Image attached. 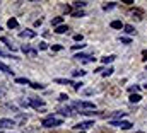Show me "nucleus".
Listing matches in <instances>:
<instances>
[{"instance_id":"nucleus-35","label":"nucleus","mask_w":147,"mask_h":133,"mask_svg":"<svg viewBox=\"0 0 147 133\" xmlns=\"http://www.w3.org/2000/svg\"><path fill=\"white\" fill-rule=\"evenodd\" d=\"M67 99H69L67 94H60V101H67Z\"/></svg>"},{"instance_id":"nucleus-20","label":"nucleus","mask_w":147,"mask_h":133,"mask_svg":"<svg viewBox=\"0 0 147 133\" xmlns=\"http://www.w3.org/2000/svg\"><path fill=\"white\" fill-rule=\"evenodd\" d=\"M60 113H62L63 116H70V114H74L72 107H62V109H60Z\"/></svg>"},{"instance_id":"nucleus-22","label":"nucleus","mask_w":147,"mask_h":133,"mask_svg":"<svg viewBox=\"0 0 147 133\" xmlns=\"http://www.w3.org/2000/svg\"><path fill=\"white\" fill-rule=\"evenodd\" d=\"M113 72H115V68H113V66H108L106 70H103V73H101V75H103V77H110Z\"/></svg>"},{"instance_id":"nucleus-43","label":"nucleus","mask_w":147,"mask_h":133,"mask_svg":"<svg viewBox=\"0 0 147 133\" xmlns=\"http://www.w3.org/2000/svg\"><path fill=\"white\" fill-rule=\"evenodd\" d=\"M0 31H2V28H0Z\"/></svg>"},{"instance_id":"nucleus-21","label":"nucleus","mask_w":147,"mask_h":133,"mask_svg":"<svg viewBox=\"0 0 147 133\" xmlns=\"http://www.w3.org/2000/svg\"><path fill=\"white\" fill-rule=\"evenodd\" d=\"M113 7H116V2H106V3L103 5V10H111Z\"/></svg>"},{"instance_id":"nucleus-29","label":"nucleus","mask_w":147,"mask_h":133,"mask_svg":"<svg viewBox=\"0 0 147 133\" xmlns=\"http://www.w3.org/2000/svg\"><path fill=\"white\" fill-rule=\"evenodd\" d=\"M0 56H2V58H17L16 55H9V53H5V51H2V50H0Z\"/></svg>"},{"instance_id":"nucleus-19","label":"nucleus","mask_w":147,"mask_h":133,"mask_svg":"<svg viewBox=\"0 0 147 133\" xmlns=\"http://www.w3.org/2000/svg\"><path fill=\"white\" fill-rule=\"evenodd\" d=\"M16 82H17V84H26V85H31L29 79H26V77H17V79H16Z\"/></svg>"},{"instance_id":"nucleus-8","label":"nucleus","mask_w":147,"mask_h":133,"mask_svg":"<svg viewBox=\"0 0 147 133\" xmlns=\"http://www.w3.org/2000/svg\"><path fill=\"white\" fill-rule=\"evenodd\" d=\"M21 38H36V31H33V29H24V31L21 33Z\"/></svg>"},{"instance_id":"nucleus-24","label":"nucleus","mask_w":147,"mask_h":133,"mask_svg":"<svg viewBox=\"0 0 147 133\" xmlns=\"http://www.w3.org/2000/svg\"><path fill=\"white\" fill-rule=\"evenodd\" d=\"M140 99H142V97H140V94H130V102H134V104H135V102H139Z\"/></svg>"},{"instance_id":"nucleus-13","label":"nucleus","mask_w":147,"mask_h":133,"mask_svg":"<svg viewBox=\"0 0 147 133\" xmlns=\"http://www.w3.org/2000/svg\"><path fill=\"white\" fill-rule=\"evenodd\" d=\"M127 116V113H123V111H116V113H111V118L113 120H120V118H125Z\"/></svg>"},{"instance_id":"nucleus-6","label":"nucleus","mask_w":147,"mask_h":133,"mask_svg":"<svg viewBox=\"0 0 147 133\" xmlns=\"http://www.w3.org/2000/svg\"><path fill=\"white\" fill-rule=\"evenodd\" d=\"M14 125H16L14 120H9V118H2V120H0V128H10V126H14Z\"/></svg>"},{"instance_id":"nucleus-42","label":"nucleus","mask_w":147,"mask_h":133,"mask_svg":"<svg viewBox=\"0 0 147 133\" xmlns=\"http://www.w3.org/2000/svg\"><path fill=\"white\" fill-rule=\"evenodd\" d=\"M80 133H86V132H80Z\"/></svg>"},{"instance_id":"nucleus-2","label":"nucleus","mask_w":147,"mask_h":133,"mask_svg":"<svg viewBox=\"0 0 147 133\" xmlns=\"http://www.w3.org/2000/svg\"><path fill=\"white\" fill-rule=\"evenodd\" d=\"M74 107L84 109V111H96V106H94V102H91V101H79V102H74Z\"/></svg>"},{"instance_id":"nucleus-28","label":"nucleus","mask_w":147,"mask_h":133,"mask_svg":"<svg viewBox=\"0 0 147 133\" xmlns=\"http://www.w3.org/2000/svg\"><path fill=\"white\" fill-rule=\"evenodd\" d=\"M120 41H121L123 44H130V43H132V39L127 38V36H120Z\"/></svg>"},{"instance_id":"nucleus-23","label":"nucleus","mask_w":147,"mask_h":133,"mask_svg":"<svg viewBox=\"0 0 147 133\" xmlns=\"http://www.w3.org/2000/svg\"><path fill=\"white\" fill-rule=\"evenodd\" d=\"M2 43H5L10 50H16V44H12V41L10 39H7V38H2Z\"/></svg>"},{"instance_id":"nucleus-17","label":"nucleus","mask_w":147,"mask_h":133,"mask_svg":"<svg viewBox=\"0 0 147 133\" xmlns=\"http://www.w3.org/2000/svg\"><path fill=\"white\" fill-rule=\"evenodd\" d=\"M67 31H69V26H63V24L58 26V28H55V33L57 34H63V33H67Z\"/></svg>"},{"instance_id":"nucleus-36","label":"nucleus","mask_w":147,"mask_h":133,"mask_svg":"<svg viewBox=\"0 0 147 133\" xmlns=\"http://www.w3.org/2000/svg\"><path fill=\"white\" fill-rule=\"evenodd\" d=\"M60 50H62V46H60V44H55V46H53V51H60Z\"/></svg>"},{"instance_id":"nucleus-25","label":"nucleus","mask_w":147,"mask_h":133,"mask_svg":"<svg viewBox=\"0 0 147 133\" xmlns=\"http://www.w3.org/2000/svg\"><path fill=\"white\" fill-rule=\"evenodd\" d=\"M84 15H86L84 10H74L72 12V17H84Z\"/></svg>"},{"instance_id":"nucleus-39","label":"nucleus","mask_w":147,"mask_h":133,"mask_svg":"<svg viewBox=\"0 0 147 133\" xmlns=\"http://www.w3.org/2000/svg\"><path fill=\"white\" fill-rule=\"evenodd\" d=\"M142 56H144V60H147V50H144V51H142Z\"/></svg>"},{"instance_id":"nucleus-37","label":"nucleus","mask_w":147,"mask_h":133,"mask_svg":"<svg viewBox=\"0 0 147 133\" xmlns=\"http://www.w3.org/2000/svg\"><path fill=\"white\" fill-rule=\"evenodd\" d=\"M123 3H127V5H132V3H134V0H123Z\"/></svg>"},{"instance_id":"nucleus-33","label":"nucleus","mask_w":147,"mask_h":133,"mask_svg":"<svg viewBox=\"0 0 147 133\" xmlns=\"http://www.w3.org/2000/svg\"><path fill=\"white\" fill-rule=\"evenodd\" d=\"M82 85H84L82 82H75V84H74V89H75V91H79V89H80Z\"/></svg>"},{"instance_id":"nucleus-14","label":"nucleus","mask_w":147,"mask_h":133,"mask_svg":"<svg viewBox=\"0 0 147 133\" xmlns=\"http://www.w3.org/2000/svg\"><path fill=\"white\" fill-rule=\"evenodd\" d=\"M113 29H123V26L125 24H121V21H111V24H110Z\"/></svg>"},{"instance_id":"nucleus-4","label":"nucleus","mask_w":147,"mask_h":133,"mask_svg":"<svg viewBox=\"0 0 147 133\" xmlns=\"http://www.w3.org/2000/svg\"><path fill=\"white\" fill-rule=\"evenodd\" d=\"M91 126H94V121H92V120H89V121H82V123H77L74 128H75V130H80V132H86V130L91 128Z\"/></svg>"},{"instance_id":"nucleus-15","label":"nucleus","mask_w":147,"mask_h":133,"mask_svg":"<svg viewBox=\"0 0 147 133\" xmlns=\"http://www.w3.org/2000/svg\"><path fill=\"white\" fill-rule=\"evenodd\" d=\"M72 5L77 10H84V7L87 5V2H72Z\"/></svg>"},{"instance_id":"nucleus-32","label":"nucleus","mask_w":147,"mask_h":133,"mask_svg":"<svg viewBox=\"0 0 147 133\" xmlns=\"http://www.w3.org/2000/svg\"><path fill=\"white\" fill-rule=\"evenodd\" d=\"M39 50H48V44H46L45 41H41V43H39Z\"/></svg>"},{"instance_id":"nucleus-27","label":"nucleus","mask_w":147,"mask_h":133,"mask_svg":"<svg viewBox=\"0 0 147 133\" xmlns=\"http://www.w3.org/2000/svg\"><path fill=\"white\" fill-rule=\"evenodd\" d=\"M72 75L74 77H82V75H86V70H74Z\"/></svg>"},{"instance_id":"nucleus-12","label":"nucleus","mask_w":147,"mask_h":133,"mask_svg":"<svg viewBox=\"0 0 147 133\" xmlns=\"http://www.w3.org/2000/svg\"><path fill=\"white\" fill-rule=\"evenodd\" d=\"M0 70H2L3 73H9V75H12V73H14L10 66H7V65H5V63H2V62H0Z\"/></svg>"},{"instance_id":"nucleus-41","label":"nucleus","mask_w":147,"mask_h":133,"mask_svg":"<svg viewBox=\"0 0 147 133\" xmlns=\"http://www.w3.org/2000/svg\"><path fill=\"white\" fill-rule=\"evenodd\" d=\"M137 133H142V132H137Z\"/></svg>"},{"instance_id":"nucleus-34","label":"nucleus","mask_w":147,"mask_h":133,"mask_svg":"<svg viewBox=\"0 0 147 133\" xmlns=\"http://www.w3.org/2000/svg\"><path fill=\"white\" fill-rule=\"evenodd\" d=\"M74 39H75V41H82L84 38H82V34H75V36H74Z\"/></svg>"},{"instance_id":"nucleus-16","label":"nucleus","mask_w":147,"mask_h":133,"mask_svg":"<svg viewBox=\"0 0 147 133\" xmlns=\"http://www.w3.org/2000/svg\"><path fill=\"white\" fill-rule=\"evenodd\" d=\"M55 82H57V84H65V85H74V84H75V82L69 80V79H55Z\"/></svg>"},{"instance_id":"nucleus-9","label":"nucleus","mask_w":147,"mask_h":133,"mask_svg":"<svg viewBox=\"0 0 147 133\" xmlns=\"http://www.w3.org/2000/svg\"><path fill=\"white\" fill-rule=\"evenodd\" d=\"M123 31H125V34H130L132 36V34H135V28L132 24H125L123 26Z\"/></svg>"},{"instance_id":"nucleus-10","label":"nucleus","mask_w":147,"mask_h":133,"mask_svg":"<svg viewBox=\"0 0 147 133\" xmlns=\"http://www.w3.org/2000/svg\"><path fill=\"white\" fill-rule=\"evenodd\" d=\"M115 58H116L115 55H108V56H103V58H101V62H103L105 65H108V63H113V62H115Z\"/></svg>"},{"instance_id":"nucleus-40","label":"nucleus","mask_w":147,"mask_h":133,"mask_svg":"<svg viewBox=\"0 0 147 133\" xmlns=\"http://www.w3.org/2000/svg\"><path fill=\"white\" fill-rule=\"evenodd\" d=\"M144 87H146V89H147V85H144Z\"/></svg>"},{"instance_id":"nucleus-11","label":"nucleus","mask_w":147,"mask_h":133,"mask_svg":"<svg viewBox=\"0 0 147 133\" xmlns=\"http://www.w3.org/2000/svg\"><path fill=\"white\" fill-rule=\"evenodd\" d=\"M17 26H19L17 19H14V17H12V19H9V22H7V28H9V29H16Z\"/></svg>"},{"instance_id":"nucleus-1","label":"nucleus","mask_w":147,"mask_h":133,"mask_svg":"<svg viewBox=\"0 0 147 133\" xmlns=\"http://www.w3.org/2000/svg\"><path fill=\"white\" fill-rule=\"evenodd\" d=\"M63 121L62 120H58V118H55V116H48V118H45L43 121H41V126H45V128H53V126H60Z\"/></svg>"},{"instance_id":"nucleus-7","label":"nucleus","mask_w":147,"mask_h":133,"mask_svg":"<svg viewBox=\"0 0 147 133\" xmlns=\"http://www.w3.org/2000/svg\"><path fill=\"white\" fill-rule=\"evenodd\" d=\"M29 106H33V107L39 109V107H43V106H45V101H41V99H29Z\"/></svg>"},{"instance_id":"nucleus-18","label":"nucleus","mask_w":147,"mask_h":133,"mask_svg":"<svg viewBox=\"0 0 147 133\" xmlns=\"http://www.w3.org/2000/svg\"><path fill=\"white\" fill-rule=\"evenodd\" d=\"M62 22H63V17H55V19L51 21V26L58 28V26H62Z\"/></svg>"},{"instance_id":"nucleus-44","label":"nucleus","mask_w":147,"mask_h":133,"mask_svg":"<svg viewBox=\"0 0 147 133\" xmlns=\"http://www.w3.org/2000/svg\"><path fill=\"white\" fill-rule=\"evenodd\" d=\"M0 133H2V130H0Z\"/></svg>"},{"instance_id":"nucleus-31","label":"nucleus","mask_w":147,"mask_h":133,"mask_svg":"<svg viewBox=\"0 0 147 133\" xmlns=\"http://www.w3.org/2000/svg\"><path fill=\"white\" fill-rule=\"evenodd\" d=\"M84 46H86V44H82V43H80V44H72V50H82Z\"/></svg>"},{"instance_id":"nucleus-3","label":"nucleus","mask_w":147,"mask_h":133,"mask_svg":"<svg viewBox=\"0 0 147 133\" xmlns=\"http://www.w3.org/2000/svg\"><path fill=\"white\" fill-rule=\"evenodd\" d=\"M110 125L111 126H116V128H121V130H130L134 126L130 121H125V120H111Z\"/></svg>"},{"instance_id":"nucleus-5","label":"nucleus","mask_w":147,"mask_h":133,"mask_svg":"<svg viewBox=\"0 0 147 133\" xmlns=\"http://www.w3.org/2000/svg\"><path fill=\"white\" fill-rule=\"evenodd\" d=\"M21 50H22L28 56H31V58H36V56H38V51H36V50H33V48H29V44H22V46H21Z\"/></svg>"},{"instance_id":"nucleus-26","label":"nucleus","mask_w":147,"mask_h":133,"mask_svg":"<svg viewBox=\"0 0 147 133\" xmlns=\"http://www.w3.org/2000/svg\"><path fill=\"white\" fill-rule=\"evenodd\" d=\"M31 87H33V89H39V91H41V89H45V84H39V82H31Z\"/></svg>"},{"instance_id":"nucleus-38","label":"nucleus","mask_w":147,"mask_h":133,"mask_svg":"<svg viewBox=\"0 0 147 133\" xmlns=\"http://www.w3.org/2000/svg\"><path fill=\"white\" fill-rule=\"evenodd\" d=\"M34 24H36V26H41V24H43V19H38L36 22H34Z\"/></svg>"},{"instance_id":"nucleus-30","label":"nucleus","mask_w":147,"mask_h":133,"mask_svg":"<svg viewBox=\"0 0 147 133\" xmlns=\"http://www.w3.org/2000/svg\"><path fill=\"white\" fill-rule=\"evenodd\" d=\"M128 91H130V94H137V91H140V85H132Z\"/></svg>"}]
</instances>
